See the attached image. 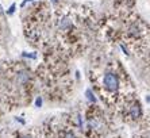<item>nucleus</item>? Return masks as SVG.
Returning <instances> with one entry per match:
<instances>
[{
	"mask_svg": "<svg viewBox=\"0 0 150 138\" xmlns=\"http://www.w3.org/2000/svg\"><path fill=\"white\" fill-rule=\"evenodd\" d=\"M61 138H76V135H74L73 131H70V130H67V131H64L62 135H61Z\"/></svg>",
	"mask_w": 150,
	"mask_h": 138,
	"instance_id": "nucleus-4",
	"label": "nucleus"
},
{
	"mask_svg": "<svg viewBox=\"0 0 150 138\" xmlns=\"http://www.w3.org/2000/svg\"><path fill=\"white\" fill-rule=\"evenodd\" d=\"M0 14H3V8H1V6H0Z\"/></svg>",
	"mask_w": 150,
	"mask_h": 138,
	"instance_id": "nucleus-7",
	"label": "nucleus"
},
{
	"mask_svg": "<svg viewBox=\"0 0 150 138\" xmlns=\"http://www.w3.org/2000/svg\"><path fill=\"white\" fill-rule=\"evenodd\" d=\"M52 1H53V3H57V1H58V0H52Z\"/></svg>",
	"mask_w": 150,
	"mask_h": 138,
	"instance_id": "nucleus-8",
	"label": "nucleus"
},
{
	"mask_svg": "<svg viewBox=\"0 0 150 138\" xmlns=\"http://www.w3.org/2000/svg\"><path fill=\"white\" fill-rule=\"evenodd\" d=\"M103 85L108 92H116L119 88V79L115 73L107 72L103 77Z\"/></svg>",
	"mask_w": 150,
	"mask_h": 138,
	"instance_id": "nucleus-1",
	"label": "nucleus"
},
{
	"mask_svg": "<svg viewBox=\"0 0 150 138\" xmlns=\"http://www.w3.org/2000/svg\"><path fill=\"white\" fill-rule=\"evenodd\" d=\"M19 138H34L31 134H25V135H21Z\"/></svg>",
	"mask_w": 150,
	"mask_h": 138,
	"instance_id": "nucleus-5",
	"label": "nucleus"
},
{
	"mask_svg": "<svg viewBox=\"0 0 150 138\" xmlns=\"http://www.w3.org/2000/svg\"><path fill=\"white\" fill-rule=\"evenodd\" d=\"M28 80H30V73H28L27 70H21V72H18V75H16L18 84L25 85V84L28 83Z\"/></svg>",
	"mask_w": 150,
	"mask_h": 138,
	"instance_id": "nucleus-2",
	"label": "nucleus"
},
{
	"mask_svg": "<svg viewBox=\"0 0 150 138\" xmlns=\"http://www.w3.org/2000/svg\"><path fill=\"white\" fill-rule=\"evenodd\" d=\"M14 8H15V6L12 4V6H11V8H10V14H11V12H14Z\"/></svg>",
	"mask_w": 150,
	"mask_h": 138,
	"instance_id": "nucleus-6",
	"label": "nucleus"
},
{
	"mask_svg": "<svg viewBox=\"0 0 150 138\" xmlns=\"http://www.w3.org/2000/svg\"><path fill=\"white\" fill-rule=\"evenodd\" d=\"M142 115V110H141V106L138 103H134L131 107H130V117L133 119H138V118Z\"/></svg>",
	"mask_w": 150,
	"mask_h": 138,
	"instance_id": "nucleus-3",
	"label": "nucleus"
}]
</instances>
